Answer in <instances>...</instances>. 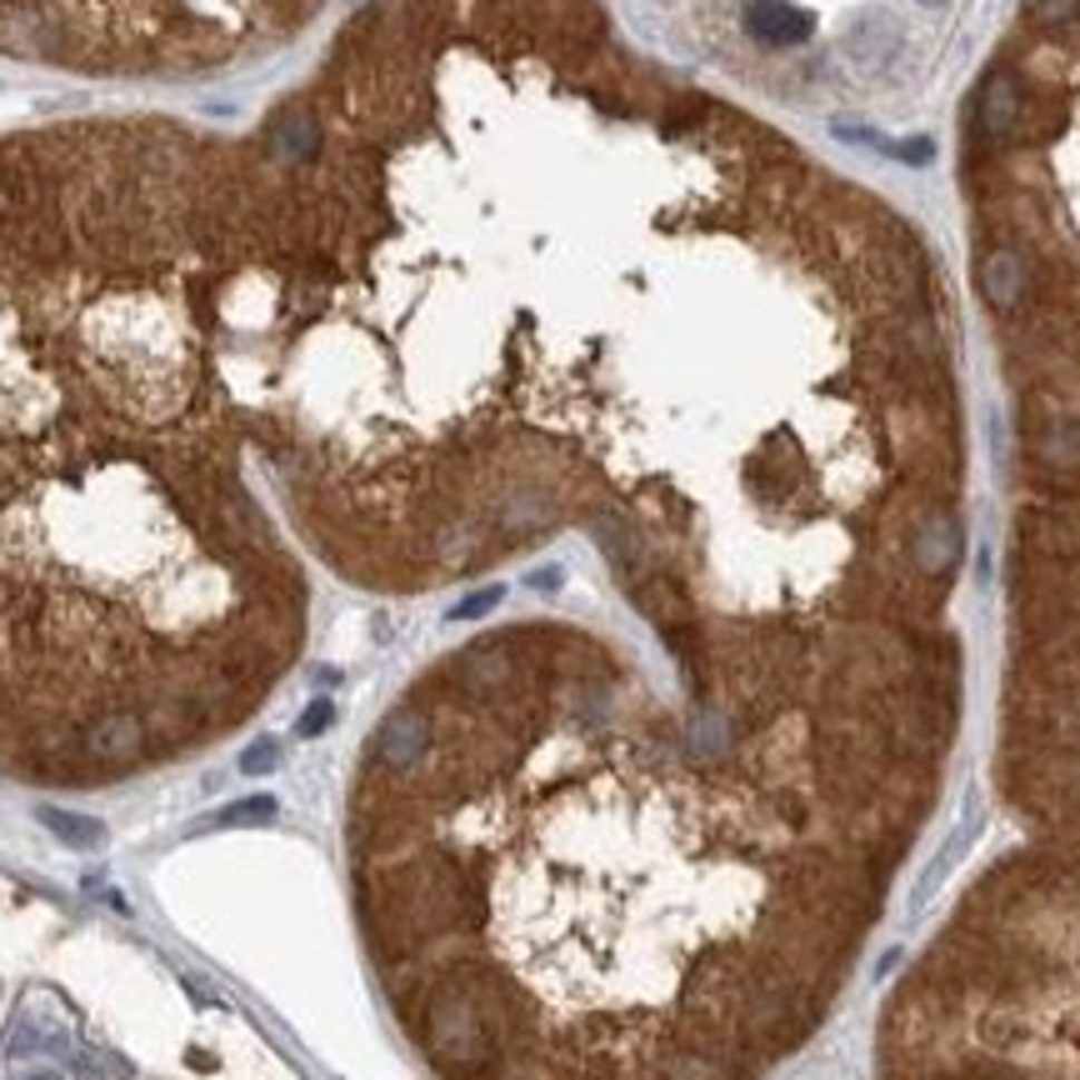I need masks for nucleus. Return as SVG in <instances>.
<instances>
[{"instance_id":"obj_1","label":"nucleus","mask_w":1080,"mask_h":1080,"mask_svg":"<svg viewBox=\"0 0 1080 1080\" xmlns=\"http://www.w3.org/2000/svg\"><path fill=\"white\" fill-rule=\"evenodd\" d=\"M321 0H0V56L140 76L285 40Z\"/></svg>"},{"instance_id":"obj_2","label":"nucleus","mask_w":1080,"mask_h":1080,"mask_svg":"<svg viewBox=\"0 0 1080 1080\" xmlns=\"http://www.w3.org/2000/svg\"><path fill=\"white\" fill-rule=\"evenodd\" d=\"M150 720L140 711H110L96 716L76 736V766H136L150 756Z\"/></svg>"},{"instance_id":"obj_3","label":"nucleus","mask_w":1080,"mask_h":1080,"mask_svg":"<svg viewBox=\"0 0 1080 1080\" xmlns=\"http://www.w3.org/2000/svg\"><path fill=\"white\" fill-rule=\"evenodd\" d=\"M430 746H436V720H430V711L420 701L400 706V711H390L376 730V770H386V776H410V770L430 756Z\"/></svg>"},{"instance_id":"obj_4","label":"nucleus","mask_w":1080,"mask_h":1080,"mask_svg":"<svg viewBox=\"0 0 1080 1080\" xmlns=\"http://www.w3.org/2000/svg\"><path fill=\"white\" fill-rule=\"evenodd\" d=\"M961 551H965L961 520H955L945 506L921 510V516L905 526V555H911L915 575H925V581H945V575L955 571V561H961Z\"/></svg>"},{"instance_id":"obj_5","label":"nucleus","mask_w":1080,"mask_h":1080,"mask_svg":"<svg viewBox=\"0 0 1080 1080\" xmlns=\"http://www.w3.org/2000/svg\"><path fill=\"white\" fill-rule=\"evenodd\" d=\"M1021 106H1025L1021 76L1011 66H995L981 80V90H975V130H981V140H1015Z\"/></svg>"},{"instance_id":"obj_6","label":"nucleus","mask_w":1080,"mask_h":1080,"mask_svg":"<svg viewBox=\"0 0 1080 1080\" xmlns=\"http://www.w3.org/2000/svg\"><path fill=\"white\" fill-rule=\"evenodd\" d=\"M1031 285H1035V271H1031V255L1021 245H995L985 251L981 261V295L991 301V311L1011 315L1031 301Z\"/></svg>"},{"instance_id":"obj_7","label":"nucleus","mask_w":1080,"mask_h":1080,"mask_svg":"<svg viewBox=\"0 0 1080 1080\" xmlns=\"http://www.w3.org/2000/svg\"><path fill=\"white\" fill-rule=\"evenodd\" d=\"M816 20L796 10L790 0H746V30L766 46H800Z\"/></svg>"},{"instance_id":"obj_8","label":"nucleus","mask_w":1080,"mask_h":1080,"mask_svg":"<svg viewBox=\"0 0 1080 1080\" xmlns=\"http://www.w3.org/2000/svg\"><path fill=\"white\" fill-rule=\"evenodd\" d=\"M896 50H901V30H896V20H891V16H860L856 26H850V36H846V56L856 60L860 70L891 66Z\"/></svg>"},{"instance_id":"obj_9","label":"nucleus","mask_w":1080,"mask_h":1080,"mask_svg":"<svg viewBox=\"0 0 1080 1080\" xmlns=\"http://www.w3.org/2000/svg\"><path fill=\"white\" fill-rule=\"evenodd\" d=\"M36 816H40V826H46L50 836H60L66 846H100V840H106V826H100L96 816H76V810H60V806H40Z\"/></svg>"},{"instance_id":"obj_10","label":"nucleus","mask_w":1080,"mask_h":1080,"mask_svg":"<svg viewBox=\"0 0 1080 1080\" xmlns=\"http://www.w3.org/2000/svg\"><path fill=\"white\" fill-rule=\"evenodd\" d=\"M275 816H281V806L271 796H251V800H235V806L215 810L211 820H201V830L205 826H271Z\"/></svg>"},{"instance_id":"obj_11","label":"nucleus","mask_w":1080,"mask_h":1080,"mask_svg":"<svg viewBox=\"0 0 1080 1080\" xmlns=\"http://www.w3.org/2000/svg\"><path fill=\"white\" fill-rule=\"evenodd\" d=\"M275 760H281V746H275L271 736L251 740V746L241 750V770H245V776H265V770H275Z\"/></svg>"},{"instance_id":"obj_12","label":"nucleus","mask_w":1080,"mask_h":1080,"mask_svg":"<svg viewBox=\"0 0 1080 1080\" xmlns=\"http://www.w3.org/2000/svg\"><path fill=\"white\" fill-rule=\"evenodd\" d=\"M500 585H486V591H476V595H466L460 605H450V621H476V615H486V611H496L500 605Z\"/></svg>"},{"instance_id":"obj_13","label":"nucleus","mask_w":1080,"mask_h":1080,"mask_svg":"<svg viewBox=\"0 0 1080 1080\" xmlns=\"http://www.w3.org/2000/svg\"><path fill=\"white\" fill-rule=\"evenodd\" d=\"M331 720H335V706H331V701H311L295 730H301V736L311 740V736H325V730H331Z\"/></svg>"},{"instance_id":"obj_14","label":"nucleus","mask_w":1080,"mask_h":1080,"mask_svg":"<svg viewBox=\"0 0 1080 1080\" xmlns=\"http://www.w3.org/2000/svg\"><path fill=\"white\" fill-rule=\"evenodd\" d=\"M896 160H905V166H931V156H935V146L931 140H901L896 150H891Z\"/></svg>"},{"instance_id":"obj_15","label":"nucleus","mask_w":1080,"mask_h":1080,"mask_svg":"<svg viewBox=\"0 0 1080 1080\" xmlns=\"http://www.w3.org/2000/svg\"><path fill=\"white\" fill-rule=\"evenodd\" d=\"M531 585H536V591H551V585H561V571H536Z\"/></svg>"},{"instance_id":"obj_16","label":"nucleus","mask_w":1080,"mask_h":1080,"mask_svg":"<svg viewBox=\"0 0 1080 1080\" xmlns=\"http://www.w3.org/2000/svg\"><path fill=\"white\" fill-rule=\"evenodd\" d=\"M921 6H951V0H921Z\"/></svg>"},{"instance_id":"obj_17","label":"nucleus","mask_w":1080,"mask_h":1080,"mask_svg":"<svg viewBox=\"0 0 1080 1080\" xmlns=\"http://www.w3.org/2000/svg\"><path fill=\"white\" fill-rule=\"evenodd\" d=\"M30 1080H50V1076H30Z\"/></svg>"}]
</instances>
